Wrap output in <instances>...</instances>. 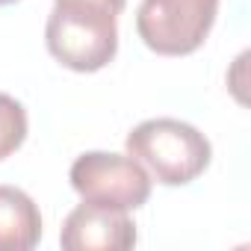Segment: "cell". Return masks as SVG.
Masks as SVG:
<instances>
[{"label": "cell", "mask_w": 251, "mask_h": 251, "mask_svg": "<svg viewBox=\"0 0 251 251\" xmlns=\"http://www.w3.org/2000/svg\"><path fill=\"white\" fill-rule=\"evenodd\" d=\"M124 145L163 186L192 183L213 160L210 139L180 118H148L127 133Z\"/></svg>", "instance_id": "obj_1"}, {"label": "cell", "mask_w": 251, "mask_h": 251, "mask_svg": "<svg viewBox=\"0 0 251 251\" xmlns=\"http://www.w3.org/2000/svg\"><path fill=\"white\" fill-rule=\"evenodd\" d=\"M45 42L53 59L65 68L92 74L112 62L118 50V27L109 9L77 3V0H56L48 15Z\"/></svg>", "instance_id": "obj_2"}, {"label": "cell", "mask_w": 251, "mask_h": 251, "mask_svg": "<svg viewBox=\"0 0 251 251\" xmlns=\"http://www.w3.org/2000/svg\"><path fill=\"white\" fill-rule=\"evenodd\" d=\"M68 177L86 204L109 210H136L151 198V177L130 154L86 151L74 160Z\"/></svg>", "instance_id": "obj_3"}, {"label": "cell", "mask_w": 251, "mask_h": 251, "mask_svg": "<svg viewBox=\"0 0 251 251\" xmlns=\"http://www.w3.org/2000/svg\"><path fill=\"white\" fill-rule=\"evenodd\" d=\"M216 12L219 0H142L136 33L160 56H186L204 45Z\"/></svg>", "instance_id": "obj_4"}, {"label": "cell", "mask_w": 251, "mask_h": 251, "mask_svg": "<svg viewBox=\"0 0 251 251\" xmlns=\"http://www.w3.org/2000/svg\"><path fill=\"white\" fill-rule=\"evenodd\" d=\"M59 242L65 251H124L136 245V225L127 210H109L83 201L65 216Z\"/></svg>", "instance_id": "obj_5"}, {"label": "cell", "mask_w": 251, "mask_h": 251, "mask_svg": "<svg viewBox=\"0 0 251 251\" xmlns=\"http://www.w3.org/2000/svg\"><path fill=\"white\" fill-rule=\"evenodd\" d=\"M42 239V213L18 186H0V251H30Z\"/></svg>", "instance_id": "obj_6"}, {"label": "cell", "mask_w": 251, "mask_h": 251, "mask_svg": "<svg viewBox=\"0 0 251 251\" xmlns=\"http://www.w3.org/2000/svg\"><path fill=\"white\" fill-rule=\"evenodd\" d=\"M27 139V109L12 95L0 92V160L15 154Z\"/></svg>", "instance_id": "obj_7"}, {"label": "cell", "mask_w": 251, "mask_h": 251, "mask_svg": "<svg viewBox=\"0 0 251 251\" xmlns=\"http://www.w3.org/2000/svg\"><path fill=\"white\" fill-rule=\"evenodd\" d=\"M77 3H92V6H100V9H109L112 15H118L127 0H77Z\"/></svg>", "instance_id": "obj_8"}, {"label": "cell", "mask_w": 251, "mask_h": 251, "mask_svg": "<svg viewBox=\"0 0 251 251\" xmlns=\"http://www.w3.org/2000/svg\"><path fill=\"white\" fill-rule=\"evenodd\" d=\"M9 3H18V0H0V6H9Z\"/></svg>", "instance_id": "obj_9"}]
</instances>
